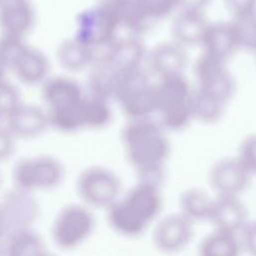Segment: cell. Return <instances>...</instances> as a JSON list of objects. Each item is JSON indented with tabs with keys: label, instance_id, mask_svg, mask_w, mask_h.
<instances>
[{
	"label": "cell",
	"instance_id": "obj_36",
	"mask_svg": "<svg viewBox=\"0 0 256 256\" xmlns=\"http://www.w3.org/2000/svg\"><path fill=\"white\" fill-rule=\"evenodd\" d=\"M0 183H1V178H0Z\"/></svg>",
	"mask_w": 256,
	"mask_h": 256
},
{
	"label": "cell",
	"instance_id": "obj_24",
	"mask_svg": "<svg viewBox=\"0 0 256 256\" xmlns=\"http://www.w3.org/2000/svg\"><path fill=\"white\" fill-rule=\"evenodd\" d=\"M224 106V102L210 94L199 90L193 92L191 101L193 118L205 123H213L221 117Z\"/></svg>",
	"mask_w": 256,
	"mask_h": 256
},
{
	"label": "cell",
	"instance_id": "obj_22",
	"mask_svg": "<svg viewBox=\"0 0 256 256\" xmlns=\"http://www.w3.org/2000/svg\"><path fill=\"white\" fill-rule=\"evenodd\" d=\"M242 247L236 234L214 230L200 242L198 256H240Z\"/></svg>",
	"mask_w": 256,
	"mask_h": 256
},
{
	"label": "cell",
	"instance_id": "obj_20",
	"mask_svg": "<svg viewBox=\"0 0 256 256\" xmlns=\"http://www.w3.org/2000/svg\"><path fill=\"white\" fill-rule=\"evenodd\" d=\"M55 56L59 65L69 72H79L91 66L89 47L74 36L64 39L57 46Z\"/></svg>",
	"mask_w": 256,
	"mask_h": 256
},
{
	"label": "cell",
	"instance_id": "obj_30",
	"mask_svg": "<svg viewBox=\"0 0 256 256\" xmlns=\"http://www.w3.org/2000/svg\"><path fill=\"white\" fill-rule=\"evenodd\" d=\"M15 138L3 123H0V163L7 160L14 151Z\"/></svg>",
	"mask_w": 256,
	"mask_h": 256
},
{
	"label": "cell",
	"instance_id": "obj_25",
	"mask_svg": "<svg viewBox=\"0 0 256 256\" xmlns=\"http://www.w3.org/2000/svg\"><path fill=\"white\" fill-rule=\"evenodd\" d=\"M231 23L239 48L256 51V12L235 16Z\"/></svg>",
	"mask_w": 256,
	"mask_h": 256
},
{
	"label": "cell",
	"instance_id": "obj_19",
	"mask_svg": "<svg viewBox=\"0 0 256 256\" xmlns=\"http://www.w3.org/2000/svg\"><path fill=\"white\" fill-rule=\"evenodd\" d=\"M208 24L203 12L180 11L172 26L173 41L184 48L201 44Z\"/></svg>",
	"mask_w": 256,
	"mask_h": 256
},
{
	"label": "cell",
	"instance_id": "obj_34",
	"mask_svg": "<svg viewBox=\"0 0 256 256\" xmlns=\"http://www.w3.org/2000/svg\"><path fill=\"white\" fill-rule=\"evenodd\" d=\"M38 256H56L55 254H53L52 252H50V251H47L46 249L44 250V251H42Z\"/></svg>",
	"mask_w": 256,
	"mask_h": 256
},
{
	"label": "cell",
	"instance_id": "obj_10",
	"mask_svg": "<svg viewBox=\"0 0 256 256\" xmlns=\"http://www.w3.org/2000/svg\"><path fill=\"white\" fill-rule=\"evenodd\" d=\"M193 225L179 212L158 219L152 232V243L155 249L165 255L181 252L192 240Z\"/></svg>",
	"mask_w": 256,
	"mask_h": 256
},
{
	"label": "cell",
	"instance_id": "obj_26",
	"mask_svg": "<svg viewBox=\"0 0 256 256\" xmlns=\"http://www.w3.org/2000/svg\"><path fill=\"white\" fill-rule=\"evenodd\" d=\"M21 94L18 88L9 80L4 79L0 82V123L22 103Z\"/></svg>",
	"mask_w": 256,
	"mask_h": 256
},
{
	"label": "cell",
	"instance_id": "obj_5",
	"mask_svg": "<svg viewBox=\"0 0 256 256\" xmlns=\"http://www.w3.org/2000/svg\"><path fill=\"white\" fill-rule=\"evenodd\" d=\"M156 113L162 126L170 130H182L191 119L193 92L187 79L181 75L159 79L155 84Z\"/></svg>",
	"mask_w": 256,
	"mask_h": 256
},
{
	"label": "cell",
	"instance_id": "obj_33",
	"mask_svg": "<svg viewBox=\"0 0 256 256\" xmlns=\"http://www.w3.org/2000/svg\"><path fill=\"white\" fill-rule=\"evenodd\" d=\"M6 72H7V69L5 68L4 64L2 63V61L0 60V82L3 81L4 79H6L5 75H6Z\"/></svg>",
	"mask_w": 256,
	"mask_h": 256
},
{
	"label": "cell",
	"instance_id": "obj_21",
	"mask_svg": "<svg viewBox=\"0 0 256 256\" xmlns=\"http://www.w3.org/2000/svg\"><path fill=\"white\" fill-rule=\"evenodd\" d=\"M213 198L203 189L193 187L186 189L180 196V211L193 224L208 221Z\"/></svg>",
	"mask_w": 256,
	"mask_h": 256
},
{
	"label": "cell",
	"instance_id": "obj_15",
	"mask_svg": "<svg viewBox=\"0 0 256 256\" xmlns=\"http://www.w3.org/2000/svg\"><path fill=\"white\" fill-rule=\"evenodd\" d=\"M35 19L31 0H0L1 34L25 38L32 30Z\"/></svg>",
	"mask_w": 256,
	"mask_h": 256
},
{
	"label": "cell",
	"instance_id": "obj_32",
	"mask_svg": "<svg viewBox=\"0 0 256 256\" xmlns=\"http://www.w3.org/2000/svg\"><path fill=\"white\" fill-rule=\"evenodd\" d=\"M211 0H178L180 11L203 12Z\"/></svg>",
	"mask_w": 256,
	"mask_h": 256
},
{
	"label": "cell",
	"instance_id": "obj_7",
	"mask_svg": "<svg viewBox=\"0 0 256 256\" xmlns=\"http://www.w3.org/2000/svg\"><path fill=\"white\" fill-rule=\"evenodd\" d=\"M95 217L92 209L81 203L67 204L56 214L51 237L55 245L62 250H74L81 246L92 235Z\"/></svg>",
	"mask_w": 256,
	"mask_h": 256
},
{
	"label": "cell",
	"instance_id": "obj_23",
	"mask_svg": "<svg viewBox=\"0 0 256 256\" xmlns=\"http://www.w3.org/2000/svg\"><path fill=\"white\" fill-rule=\"evenodd\" d=\"M111 118L112 110L109 99L86 91L82 106L83 129H103L110 123Z\"/></svg>",
	"mask_w": 256,
	"mask_h": 256
},
{
	"label": "cell",
	"instance_id": "obj_17",
	"mask_svg": "<svg viewBox=\"0 0 256 256\" xmlns=\"http://www.w3.org/2000/svg\"><path fill=\"white\" fill-rule=\"evenodd\" d=\"M201 45L204 49L203 53L226 62L239 49L231 21L209 23Z\"/></svg>",
	"mask_w": 256,
	"mask_h": 256
},
{
	"label": "cell",
	"instance_id": "obj_12",
	"mask_svg": "<svg viewBox=\"0 0 256 256\" xmlns=\"http://www.w3.org/2000/svg\"><path fill=\"white\" fill-rule=\"evenodd\" d=\"M3 124L15 140L38 137L49 128L45 109L25 102H22L4 120Z\"/></svg>",
	"mask_w": 256,
	"mask_h": 256
},
{
	"label": "cell",
	"instance_id": "obj_9",
	"mask_svg": "<svg viewBox=\"0 0 256 256\" xmlns=\"http://www.w3.org/2000/svg\"><path fill=\"white\" fill-rule=\"evenodd\" d=\"M225 63L203 53L195 61L194 76L198 85L197 90L210 94L226 104L234 93L235 84Z\"/></svg>",
	"mask_w": 256,
	"mask_h": 256
},
{
	"label": "cell",
	"instance_id": "obj_18",
	"mask_svg": "<svg viewBox=\"0 0 256 256\" xmlns=\"http://www.w3.org/2000/svg\"><path fill=\"white\" fill-rule=\"evenodd\" d=\"M44 250L41 236L30 225L15 227L2 240L3 256H38Z\"/></svg>",
	"mask_w": 256,
	"mask_h": 256
},
{
	"label": "cell",
	"instance_id": "obj_6",
	"mask_svg": "<svg viewBox=\"0 0 256 256\" xmlns=\"http://www.w3.org/2000/svg\"><path fill=\"white\" fill-rule=\"evenodd\" d=\"M64 179L62 162L50 154H37L19 159L12 169L16 190L31 195L58 187Z\"/></svg>",
	"mask_w": 256,
	"mask_h": 256
},
{
	"label": "cell",
	"instance_id": "obj_28",
	"mask_svg": "<svg viewBox=\"0 0 256 256\" xmlns=\"http://www.w3.org/2000/svg\"><path fill=\"white\" fill-rule=\"evenodd\" d=\"M236 158L251 175L256 174V134L246 137L241 142Z\"/></svg>",
	"mask_w": 256,
	"mask_h": 256
},
{
	"label": "cell",
	"instance_id": "obj_13",
	"mask_svg": "<svg viewBox=\"0 0 256 256\" xmlns=\"http://www.w3.org/2000/svg\"><path fill=\"white\" fill-rule=\"evenodd\" d=\"M208 221L212 223L214 230L239 235L249 221L247 208L240 197L216 196L213 198Z\"/></svg>",
	"mask_w": 256,
	"mask_h": 256
},
{
	"label": "cell",
	"instance_id": "obj_8",
	"mask_svg": "<svg viewBox=\"0 0 256 256\" xmlns=\"http://www.w3.org/2000/svg\"><path fill=\"white\" fill-rule=\"evenodd\" d=\"M82 203L91 209L107 210L121 195V181L110 169L90 166L83 169L76 181Z\"/></svg>",
	"mask_w": 256,
	"mask_h": 256
},
{
	"label": "cell",
	"instance_id": "obj_16",
	"mask_svg": "<svg viewBox=\"0 0 256 256\" xmlns=\"http://www.w3.org/2000/svg\"><path fill=\"white\" fill-rule=\"evenodd\" d=\"M187 61L184 47L175 41L160 43L153 48L149 66L159 79L181 75Z\"/></svg>",
	"mask_w": 256,
	"mask_h": 256
},
{
	"label": "cell",
	"instance_id": "obj_35",
	"mask_svg": "<svg viewBox=\"0 0 256 256\" xmlns=\"http://www.w3.org/2000/svg\"><path fill=\"white\" fill-rule=\"evenodd\" d=\"M0 256H3L2 254V241L0 240Z\"/></svg>",
	"mask_w": 256,
	"mask_h": 256
},
{
	"label": "cell",
	"instance_id": "obj_31",
	"mask_svg": "<svg viewBox=\"0 0 256 256\" xmlns=\"http://www.w3.org/2000/svg\"><path fill=\"white\" fill-rule=\"evenodd\" d=\"M225 4L233 17L256 12V0H225Z\"/></svg>",
	"mask_w": 256,
	"mask_h": 256
},
{
	"label": "cell",
	"instance_id": "obj_4",
	"mask_svg": "<svg viewBox=\"0 0 256 256\" xmlns=\"http://www.w3.org/2000/svg\"><path fill=\"white\" fill-rule=\"evenodd\" d=\"M112 74V98L130 119L147 118L156 112V89L141 67L107 66Z\"/></svg>",
	"mask_w": 256,
	"mask_h": 256
},
{
	"label": "cell",
	"instance_id": "obj_27",
	"mask_svg": "<svg viewBox=\"0 0 256 256\" xmlns=\"http://www.w3.org/2000/svg\"><path fill=\"white\" fill-rule=\"evenodd\" d=\"M178 8V0H140V12L148 23L168 16Z\"/></svg>",
	"mask_w": 256,
	"mask_h": 256
},
{
	"label": "cell",
	"instance_id": "obj_2",
	"mask_svg": "<svg viewBox=\"0 0 256 256\" xmlns=\"http://www.w3.org/2000/svg\"><path fill=\"white\" fill-rule=\"evenodd\" d=\"M162 205L159 185L139 180L106 210L107 221L117 234L136 238L158 220Z\"/></svg>",
	"mask_w": 256,
	"mask_h": 256
},
{
	"label": "cell",
	"instance_id": "obj_3",
	"mask_svg": "<svg viewBox=\"0 0 256 256\" xmlns=\"http://www.w3.org/2000/svg\"><path fill=\"white\" fill-rule=\"evenodd\" d=\"M40 88L49 128L63 134L83 129L82 106L86 91L78 81L67 75H50Z\"/></svg>",
	"mask_w": 256,
	"mask_h": 256
},
{
	"label": "cell",
	"instance_id": "obj_1",
	"mask_svg": "<svg viewBox=\"0 0 256 256\" xmlns=\"http://www.w3.org/2000/svg\"><path fill=\"white\" fill-rule=\"evenodd\" d=\"M122 144L139 180L159 185L170 153L163 126L150 117L130 119L122 131Z\"/></svg>",
	"mask_w": 256,
	"mask_h": 256
},
{
	"label": "cell",
	"instance_id": "obj_14",
	"mask_svg": "<svg viewBox=\"0 0 256 256\" xmlns=\"http://www.w3.org/2000/svg\"><path fill=\"white\" fill-rule=\"evenodd\" d=\"M9 71L27 86H40L50 76V62L44 52L27 44L13 61Z\"/></svg>",
	"mask_w": 256,
	"mask_h": 256
},
{
	"label": "cell",
	"instance_id": "obj_29",
	"mask_svg": "<svg viewBox=\"0 0 256 256\" xmlns=\"http://www.w3.org/2000/svg\"><path fill=\"white\" fill-rule=\"evenodd\" d=\"M238 236L242 251L249 256H256V220H249Z\"/></svg>",
	"mask_w": 256,
	"mask_h": 256
},
{
	"label": "cell",
	"instance_id": "obj_11",
	"mask_svg": "<svg viewBox=\"0 0 256 256\" xmlns=\"http://www.w3.org/2000/svg\"><path fill=\"white\" fill-rule=\"evenodd\" d=\"M251 176L235 157L215 162L210 168L208 179L216 196L240 197L247 189Z\"/></svg>",
	"mask_w": 256,
	"mask_h": 256
}]
</instances>
